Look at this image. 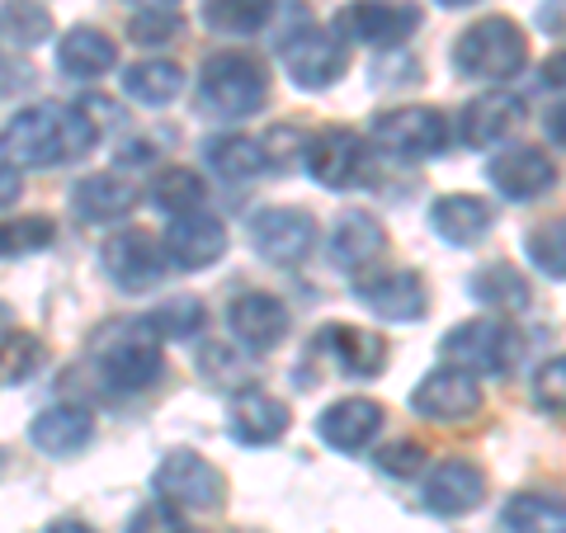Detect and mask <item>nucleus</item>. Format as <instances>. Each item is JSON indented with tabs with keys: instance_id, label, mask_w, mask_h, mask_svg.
<instances>
[{
	"instance_id": "a211bd4d",
	"label": "nucleus",
	"mask_w": 566,
	"mask_h": 533,
	"mask_svg": "<svg viewBox=\"0 0 566 533\" xmlns=\"http://www.w3.org/2000/svg\"><path fill=\"white\" fill-rule=\"evenodd\" d=\"M289 406H283L274 393H260V387H241L232 393V406H227V435H232L241 449H270L289 435Z\"/></svg>"
},
{
	"instance_id": "4be33fe9",
	"label": "nucleus",
	"mask_w": 566,
	"mask_h": 533,
	"mask_svg": "<svg viewBox=\"0 0 566 533\" xmlns=\"http://www.w3.org/2000/svg\"><path fill=\"white\" fill-rule=\"evenodd\" d=\"M316 349H326L340 364L345 378H378L387 368V341L378 331L349 326V322H331L316 331Z\"/></svg>"
},
{
	"instance_id": "c03bdc74",
	"label": "nucleus",
	"mask_w": 566,
	"mask_h": 533,
	"mask_svg": "<svg viewBox=\"0 0 566 533\" xmlns=\"http://www.w3.org/2000/svg\"><path fill=\"white\" fill-rule=\"evenodd\" d=\"M185 529V520L175 514V505H166V501H156V505H142L133 520H128V529L123 533H180Z\"/></svg>"
},
{
	"instance_id": "72a5a7b5",
	"label": "nucleus",
	"mask_w": 566,
	"mask_h": 533,
	"mask_svg": "<svg viewBox=\"0 0 566 533\" xmlns=\"http://www.w3.org/2000/svg\"><path fill=\"white\" fill-rule=\"evenodd\" d=\"M279 0H203V24L218 33H255L274 20Z\"/></svg>"
},
{
	"instance_id": "4468645a",
	"label": "nucleus",
	"mask_w": 566,
	"mask_h": 533,
	"mask_svg": "<svg viewBox=\"0 0 566 533\" xmlns=\"http://www.w3.org/2000/svg\"><path fill=\"white\" fill-rule=\"evenodd\" d=\"M486 180L501 189L505 203H534L557 185V161L543 147H534V142H515V147L491 156Z\"/></svg>"
},
{
	"instance_id": "aec40b11",
	"label": "nucleus",
	"mask_w": 566,
	"mask_h": 533,
	"mask_svg": "<svg viewBox=\"0 0 566 533\" xmlns=\"http://www.w3.org/2000/svg\"><path fill=\"white\" fill-rule=\"evenodd\" d=\"M520 123H524V100L520 95L486 91V95L463 104V114H458V137H463L472 151H491V147H501Z\"/></svg>"
},
{
	"instance_id": "2f4dec72",
	"label": "nucleus",
	"mask_w": 566,
	"mask_h": 533,
	"mask_svg": "<svg viewBox=\"0 0 566 533\" xmlns=\"http://www.w3.org/2000/svg\"><path fill=\"white\" fill-rule=\"evenodd\" d=\"M501 524L510 533H566V501L547 491H520L505 501Z\"/></svg>"
},
{
	"instance_id": "37998d69",
	"label": "nucleus",
	"mask_w": 566,
	"mask_h": 533,
	"mask_svg": "<svg viewBox=\"0 0 566 533\" xmlns=\"http://www.w3.org/2000/svg\"><path fill=\"white\" fill-rule=\"evenodd\" d=\"M199 368H203V378H212L218 387H232V383H241V387H245L237 354L227 349V345H208V349L199 354Z\"/></svg>"
},
{
	"instance_id": "423d86ee",
	"label": "nucleus",
	"mask_w": 566,
	"mask_h": 533,
	"mask_svg": "<svg viewBox=\"0 0 566 533\" xmlns=\"http://www.w3.org/2000/svg\"><path fill=\"white\" fill-rule=\"evenodd\" d=\"M166 373V349L161 335L147 326V316L133 326H118L114 335H104L99 345V383L118 397L147 393V387Z\"/></svg>"
},
{
	"instance_id": "9d476101",
	"label": "nucleus",
	"mask_w": 566,
	"mask_h": 533,
	"mask_svg": "<svg viewBox=\"0 0 566 533\" xmlns=\"http://www.w3.org/2000/svg\"><path fill=\"white\" fill-rule=\"evenodd\" d=\"M251 245L260 260L270 264H303L316 251V218L307 208H293V203H270V208H255L251 212Z\"/></svg>"
},
{
	"instance_id": "c756f323",
	"label": "nucleus",
	"mask_w": 566,
	"mask_h": 533,
	"mask_svg": "<svg viewBox=\"0 0 566 533\" xmlns=\"http://www.w3.org/2000/svg\"><path fill=\"white\" fill-rule=\"evenodd\" d=\"M468 289H472L476 302H486V307H495V312H524L528 302H534V289H528V279L515 270V264H505V260L482 264V270L472 274Z\"/></svg>"
},
{
	"instance_id": "58836bf2",
	"label": "nucleus",
	"mask_w": 566,
	"mask_h": 533,
	"mask_svg": "<svg viewBox=\"0 0 566 533\" xmlns=\"http://www.w3.org/2000/svg\"><path fill=\"white\" fill-rule=\"evenodd\" d=\"M374 463L382 477H397V482H406V477H420L424 468H430V453H424L420 439H397L387 443V449L374 453Z\"/></svg>"
},
{
	"instance_id": "bb28decb",
	"label": "nucleus",
	"mask_w": 566,
	"mask_h": 533,
	"mask_svg": "<svg viewBox=\"0 0 566 533\" xmlns=\"http://www.w3.org/2000/svg\"><path fill=\"white\" fill-rule=\"evenodd\" d=\"M118 62V48L109 33H99L91 24H76V29H66L62 39H57V66L66 71L71 81H99L104 71H114Z\"/></svg>"
},
{
	"instance_id": "7ed1b4c3",
	"label": "nucleus",
	"mask_w": 566,
	"mask_h": 533,
	"mask_svg": "<svg viewBox=\"0 0 566 533\" xmlns=\"http://www.w3.org/2000/svg\"><path fill=\"white\" fill-rule=\"evenodd\" d=\"M270 100V71H264L260 58L251 52H212L203 58V71H199V109L208 118H222V123H237L245 114L264 109Z\"/></svg>"
},
{
	"instance_id": "1a4fd4ad",
	"label": "nucleus",
	"mask_w": 566,
	"mask_h": 533,
	"mask_svg": "<svg viewBox=\"0 0 566 533\" xmlns=\"http://www.w3.org/2000/svg\"><path fill=\"white\" fill-rule=\"evenodd\" d=\"M166 264H170L166 241L147 237L142 227H123V232L104 237V245H99V270L109 274V283L123 293H147L151 283H161Z\"/></svg>"
},
{
	"instance_id": "5701e85b",
	"label": "nucleus",
	"mask_w": 566,
	"mask_h": 533,
	"mask_svg": "<svg viewBox=\"0 0 566 533\" xmlns=\"http://www.w3.org/2000/svg\"><path fill=\"white\" fill-rule=\"evenodd\" d=\"M91 439H95V416L85 411V406H71V401L43 406V411L29 420V443L43 449L48 458H71Z\"/></svg>"
},
{
	"instance_id": "a19ab883",
	"label": "nucleus",
	"mask_w": 566,
	"mask_h": 533,
	"mask_svg": "<svg viewBox=\"0 0 566 533\" xmlns=\"http://www.w3.org/2000/svg\"><path fill=\"white\" fill-rule=\"evenodd\" d=\"M43 364V345L24 331H10L6 335V387H20L33 378V368Z\"/></svg>"
},
{
	"instance_id": "e433bc0d",
	"label": "nucleus",
	"mask_w": 566,
	"mask_h": 533,
	"mask_svg": "<svg viewBox=\"0 0 566 533\" xmlns=\"http://www.w3.org/2000/svg\"><path fill=\"white\" fill-rule=\"evenodd\" d=\"M52 241H57V222L52 218H10L6 227H0V251H6V260L48 251Z\"/></svg>"
},
{
	"instance_id": "f03ea898",
	"label": "nucleus",
	"mask_w": 566,
	"mask_h": 533,
	"mask_svg": "<svg viewBox=\"0 0 566 533\" xmlns=\"http://www.w3.org/2000/svg\"><path fill=\"white\" fill-rule=\"evenodd\" d=\"M283 14H289V20L279 24L274 52L283 58L289 81L297 91H331L349 66V43L335 29L316 24L307 14V6H297V0H283Z\"/></svg>"
},
{
	"instance_id": "f257e3e1",
	"label": "nucleus",
	"mask_w": 566,
	"mask_h": 533,
	"mask_svg": "<svg viewBox=\"0 0 566 533\" xmlns=\"http://www.w3.org/2000/svg\"><path fill=\"white\" fill-rule=\"evenodd\" d=\"M99 123L81 109V104H33V109L10 114L6 123V161L52 170L71 166L85 151H95Z\"/></svg>"
},
{
	"instance_id": "09e8293b",
	"label": "nucleus",
	"mask_w": 566,
	"mask_h": 533,
	"mask_svg": "<svg viewBox=\"0 0 566 533\" xmlns=\"http://www.w3.org/2000/svg\"><path fill=\"white\" fill-rule=\"evenodd\" d=\"M43 533H99V529H91V524H81V520H52Z\"/></svg>"
},
{
	"instance_id": "9b49d317",
	"label": "nucleus",
	"mask_w": 566,
	"mask_h": 533,
	"mask_svg": "<svg viewBox=\"0 0 566 533\" xmlns=\"http://www.w3.org/2000/svg\"><path fill=\"white\" fill-rule=\"evenodd\" d=\"M411 411L434 425H463L482 411V383H476V373L458 364H439L416 383Z\"/></svg>"
},
{
	"instance_id": "39448f33",
	"label": "nucleus",
	"mask_w": 566,
	"mask_h": 533,
	"mask_svg": "<svg viewBox=\"0 0 566 533\" xmlns=\"http://www.w3.org/2000/svg\"><path fill=\"white\" fill-rule=\"evenodd\" d=\"M520 354H524V341L505 316H472V322H458L439 341V359L468 368L476 378H505L520 364Z\"/></svg>"
},
{
	"instance_id": "6e6552de",
	"label": "nucleus",
	"mask_w": 566,
	"mask_h": 533,
	"mask_svg": "<svg viewBox=\"0 0 566 533\" xmlns=\"http://www.w3.org/2000/svg\"><path fill=\"white\" fill-rule=\"evenodd\" d=\"M368 137L382 151L406 156V161H430V156L449 147V118L430 109V104H401V109H382Z\"/></svg>"
},
{
	"instance_id": "2eb2a0df",
	"label": "nucleus",
	"mask_w": 566,
	"mask_h": 533,
	"mask_svg": "<svg viewBox=\"0 0 566 533\" xmlns=\"http://www.w3.org/2000/svg\"><path fill=\"white\" fill-rule=\"evenodd\" d=\"M354 297L374 316H382V322H401V326L420 322L424 307H430V289H424V279L416 270H378V274L359 270Z\"/></svg>"
},
{
	"instance_id": "49530a36",
	"label": "nucleus",
	"mask_w": 566,
	"mask_h": 533,
	"mask_svg": "<svg viewBox=\"0 0 566 533\" xmlns=\"http://www.w3.org/2000/svg\"><path fill=\"white\" fill-rule=\"evenodd\" d=\"M543 85H553V91H566V48L553 52V58L543 62Z\"/></svg>"
},
{
	"instance_id": "f8f14e48",
	"label": "nucleus",
	"mask_w": 566,
	"mask_h": 533,
	"mask_svg": "<svg viewBox=\"0 0 566 533\" xmlns=\"http://www.w3.org/2000/svg\"><path fill=\"white\" fill-rule=\"evenodd\" d=\"M420 29V6H392V0H349L335 14V33L359 48H401Z\"/></svg>"
},
{
	"instance_id": "dca6fc26",
	"label": "nucleus",
	"mask_w": 566,
	"mask_h": 533,
	"mask_svg": "<svg viewBox=\"0 0 566 533\" xmlns=\"http://www.w3.org/2000/svg\"><path fill=\"white\" fill-rule=\"evenodd\" d=\"M227 331H232L237 349L270 354L283 345V335H289V307H283V297L264 293V289H245L232 297V307H227Z\"/></svg>"
},
{
	"instance_id": "a18cd8bd",
	"label": "nucleus",
	"mask_w": 566,
	"mask_h": 533,
	"mask_svg": "<svg viewBox=\"0 0 566 533\" xmlns=\"http://www.w3.org/2000/svg\"><path fill=\"white\" fill-rule=\"evenodd\" d=\"M543 133H547V142H557V147H566V100H562V104H553V109L543 114Z\"/></svg>"
},
{
	"instance_id": "412c9836",
	"label": "nucleus",
	"mask_w": 566,
	"mask_h": 533,
	"mask_svg": "<svg viewBox=\"0 0 566 533\" xmlns=\"http://www.w3.org/2000/svg\"><path fill=\"white\" fill-rule=\"evenodd\" d=\"M166 255L175 270H208L227 255V227L212 212H189V218H170L166 227Z\"/></svg>"
},
{
	"instance_id": "20e7f679",
	"label": "nucleus",
	"mask_w": 566,
	"mask_h": 533,
	"mask_svg": "<svg viewBox=\"0 0 566 533\" xmlns=\"http://www.w3.org/2000/svg\"><path fill=\"white\" fill-rule=\"evenodd\" d=\"M528 62V39L510 14H486V20L468 24L453 43L458 76L472 81H510Z\"/></svg>"
},
{
	"instance_id": "a878e982",
	"label": "nucleus",
	"mask_w": 566,
	"mask_h": 533,
	"mask_svg": "<svg viewBox=\"0 0 566 533\" xmlns=\"http://www.w3.org/2000/svg\"><path fill=\"white\" fill-rule=\"evenodd\" d=\"M387 251V232L374 212H340L331 227V260L340 270H368Z\"/></svg>"
},
{
	"instance_id": "de8ad7c7",
	"label": "nucleus",
	"mask_w": 566,
	"mask_h": 533,
	"mask_svg": "<svg viewBox=\"0 0 566 533\" xmlns=\"http://www.w3.org/2000/svg\"><path fill=\"white\" fill-rule=\"evenodd\" d=\"M151 161V147L147 142H128V147L118 151V166H147Z\"/></svg>"
},
{
	"instance_id": "393cba45",
	"label": "nucleus",
	"mask_w": 566,
	"mask_h": 533,
	"mask_svg": "<svg viewBox=\"0 0 566 533\" xmlns=\"http://www.w3.org/2000/svg\"><path fill=\"white\" fill-rule=\"evenodd\" d=\"M491 222H495L491 218V203L476 199V194H444V199L430 203L434 237L449 241V245H476V241H486Z\"/></svg>"
},
{
	"instance_id": "f704fd0d",
	"label": "nucleus",
	"mask_w": 566,
	"mask_h": 533,
	"mask_svg": "<svg viewBox=\"0 0 566 533\" xmlns=\"http://www.w3.org/2000/svg\"><path fill=\"white\" fill-rule=\"evenodd\" d=\"M0 24H6V39L14 48H39L43 39H52V14L39 0H6Z\"/></svg>"
},
{
	"instance_id": "f3484780",
	"label": "nucleus",
	"mask_w": 566,
	"mask_h": 533,
	"mask_svg": "<svg viewBox=\"0 0 566 533\" xmlns=\"http://www.w3.org/2000/svg\"><path fill=\"white\" fill-rule=\"evenodd\" d=\"M420 501L439 520H458V514H472L476 505L486 501V472L468 463V458H444L424 472V491Z\"/></svg>"
},
{
	"instance_id": "473e14b6",
	"label": "nucleus",
	"mask_w": 566,
	"mask_h": 533,
	"mask_svg": "<svg viewBox=\"0 0 566 533\" xmlns=\"http://www.w3.org/2000/svg\"><path fill=\"white\" fill-rule=\"evenodd\" d=\"M147 326L161 335V341H199V335L208 331V307L199 297L180 293V297L161 302L156 312H147Z\"/></svg>"
},
{
	"instance_id": "c85d7f7f",
	"label": "nucleus",
	"mask_w": 566,
	"mask_h": 533,
	"mask_svg": "<svg viewBox=\"0 0 566 533\" xmlns=\"http://www.w3.org/2000/svg\"><path fill=\"white\" fill-rule=\"evenodd\" d=\"M147 199H151L156 212H166V218H189V212H203L208 180L189 166H170L147 185Z\"/></svg>"
},
{
	"instance_id": "cd10ccee",
	"label": "nucleus",
	"mask_w": 566,
	"mask_h": 533,
	"mask_svg": "<svg viewBox=\"0 0 566 533\" xmlns=\"http://www.w3.org/2000/svg\"><path fill=\"white\" fill-rule=\"evenodd\" d=\"M203 161L208 170L218 175V180H255L260 170H270V161H264V142L260 137H245V133H222V137H212L208 147H203Z\"/></svg>"
},
{
	"instance_id": "603ef678",
	"label": "nucleus",
	"mask_w": 566,
	"mask_h": 533,
	"mask_svg": "<svg viewBox=\"0 0 566 533\" xmlns=\"http://www.w3.org/2000/svg\"><path fill=\"white\" fill-rule=\"evenodd\" d=\"M444 10H458V6H472V0H439Z\"/></svg>"
},
{
	"instance_id": "0eeeda50",
	"label": "nucleus",
	"mask_w": 566,
	"mask_h": 533,
	"mask_svg": "<svg viewBox=\"0 0 566 533\" xmlns=\"http://www.w3.org/2000/svg\"><path fill=\"white\" fill-rule=\"evenodd\" d=\"M151 491L156 501H166L175 510H189V514H212L227 505V477L218 463L189 453V449H175L166 453L151 472Z\"/></svg>"
},
{
	"instance_id": "7c9ffc66",
	"label": "nucleus",
	"mask_w": 566,
	"mask_h": 533,
	"mask_svg": "<svg viewBox=\"0 0 566 533\" xmlns=\"http://www.w3.org/2000/svg\"><path fill=\"white\" fill-rule=\"evenodd\" d=\"M180 91H185V71L170 58H147V62H133L123 71V95L137 100V104H151V109L170 104Z\"/></svg>"
},
{
	"instance_id": "6ab92c4d",
	"label": "nucleus",
	"mask_w": 566,
	"mask_h": 533,
	"mask_svg": "<svg viewBox=\"0 0 566 533\" xmlns=\"http://www.w3.org/2000/svg\"><path fill=\"white\" fill-rule=\"evenodd\" d=\"M382 401L374 397H340L316 416V439L335 453H364L382 435Z\"/></svg>"
},
{
	"instance_id": "3c124183",
	"label": "nucleus",
	"mask_w": 566,
	"mask_h": 533,
	"mask_svg": "<svg viewBox=\"0 0 566 533\" xmlns=\"http://www.w3.org/2000/svg\"><path fill=\"white\" fill-rule=\"evenodd\" d=\"M0 199L14 203V161H6V189H0Z\"/></svg>"
},
{
	"instance_id": "c9c22d12",
	"label": "nucleus",
	"mask_w": 566,
	"mask_h": 533,
	"mask_svg": "<svg viewBox=\"0 0 566 533\" xmlns=\"http://www.w3.org/2000/svg\"><path fill=\"white\" fill-rule=\"evenodd\" d=\"M524 251H528V260L538 264V274L566 279V218L534 227V232H528V241H524Z\"/></svg>"
},
{
	"instance_id": "79ce46f5",
	"label": "nucleus",
	"mask_w": 566,
	"mask_h": 533,
	"mask_svg": "<svg viewBox=\"0 0 566 533\" xmlns=\"http://www.w3.org/2000/svg\"><path fill=\"white\" fill-rule=\"evenodd\" d=\"M534 406L547 411V416H566V354L547 359L534 373Z\"/></svg>"
},
{
	"instance_id": "ea45409f",
	"label": "nucleus",
	"mask_w": 566,
	"mask_h": 533,
	"mask_svg": "<svg viewBox=\"0 0 566 533\" xmlns=\"http://www.w3.org/2000/svg\"><path fill=\"white\" fill-rule=\"evenodd\" d=\"M260 142H264V161H270V170L289 175V170L307 156V142H312V137H307L303 128H293V123H283V128H270Z\"/></svg>"
},
{
	"instance_id": "864d4df0",
	"label": "nucleus",
	"mask_w": 566,
	"mask_h": 533,
	"mask_svg": "<svg viewBox=\"0 0 566 533\" xmlns=\"http://www.w3.org/2000/svg\"><path fill=\"white\" fill-rule=\"evenodd\" d=\"M180 533H193V529H180Z\"/></svg>"
},
{
	"instance_id": "ddd939ff",
	"label": "nucleus",
	"mask_w": 566,
	"mask_h": 533,
	"mask_svg": "<svg viewBox=\"0 0 566 533\" xmlns=\"http://www.w3.org/2000/svg\"><path fill=\"white\" fill-rule=\"evenodd\" d=\"M303 166H307V175H312V180L322 185V189L345 194V189H354V185L368 180V147H364L359 133H349V128H326V133H316V137L307 142Z\"/></svg>"
},
{
	"instance_id": "b1692460",
	"label": "nucleus",
	"mask_w": 566,
	"mask_h": 533,
	"mask_svg": "<svg viewBox=\"0 0 566 533\" xmlns=\"http://www.w3.org/2000/svg\"><path fill=\"white\" fill-rule=\"evenodd\" d=\"M137 203V189L133 180H123L118 170H99V175H85L71 189V212L81 222H123Z\"/></svg>"
},
{
	"instance_id": "4c0bfd02",
	"label": "nucleus",
	"mask_w": 566,
	"mask_h": 533,
	"mask_svg": "<svg viewBox=\"0 0 566 533\" xmlns=\"http://www.w3.org/2000/svg\"><path fill=\"white\" fill-rule=\"evenodd\" d=\"M180 33H185L180 10H133V20H128V39L142 43V48L175 43Z\"/></svg>"
},
{
	"instance_id": "8fccbe9b",
	"label": "nucleus",
	"mask_w": 566,
	"mask_h": 533,
	"mask_svg": "<svg viewBox=\"0 0 566 533\" xmlns=\"http://www.w3.org/2000/svg\"><path fill=\"white\" fill-rule=\"evenodd\" d=\"M133 10H180V0H128Z\"/></svg>"
}]
</instances>
